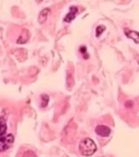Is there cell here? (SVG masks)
I'll return each instance as SVG.
<instances>
[{
  "instance_id": "cell-2",
  "label": "cell",
  "mask_w": 139,
  "mask_h": 157,
  "mask_svg": "<svg viewBox=\"0 0 139 157\" xmlns=\"http://www.w3.org/2000/svg\"><path fill=\"white\" fill-rule=\"evenodd\" d=\"M14 141V136L12 135H7L0 138V152L5 151L12 145Z\"/></svg>"
},
{
  "instance_id": "cell-4",
  "label": "cell",
  "mask_w": 139,
  "mask_h": 157,
  "mask_svg": "<svg viewBox=\"0 0 139 157\" xmlns=\"http://www.w3.org/2000/svg\"><path fill=\"white\" fill-rule=\"evenodd\" d=\"M126 36L128 37L129 39H131L134 40L135 43L139 44V33L136 32V31H126L125 32Z\"/></svg>"
},
{
  "instance_id": "cell-6",
  "label": "cell",
  "mask_w": 139,
  "mask_h": 157,
  "mask_svg": "<svg viewBox=\"0 0 139 157\" xmlns=\"http://www.w3.org/2000/svg\"><path fill=\"white\" fill-rule=\"evenodd\" d=\"M49 12H50V9H48V8H46V9L43 10V11L40 12L38 17V22L40 23V24H44V23L45 22V20H46V18H47V16H48Z\"/></svg>"
},
{
  "instance_id": "cell-1",
  "label": "cell",
  "mask_w": 139,
  "mask_h": 157,
  "mask_svg": "<svg viewBox=\"0 0 139 157\" xmlns=\"http://www.w3.org/2000/svg\"><path fill=\"white\" fill-rule=\"evenodd\" d=\"M79 150L84 156H90L97 151V146L95 142L90 138L83 139L79 144Z\"/></svg>"
},
{
  "instance_id": "cell-5",
  "label": "cell",
  "mask_w": 139,
  "mask_h": 157,
  "mask_svg": "<svg viewBox=\"0 0 139 157\" xmlns=\"http://www.w3.org/2000/svg\"><path fill=\"white\" fill-rule=\"evenodd\" d=\"M78 12V9L76 7H71V11L66 15V17H64V21L65 22H71L73 19L76 17V14Z\"/></svg>"
},
{
  "instance_id": "cell-7",
  "label": "cell",
  "mask_w": 139,
  "mask_h": 157,
  "mask_svg": "<svg viewBox=\"0 0 139 157\" xmlns=\"http://www.w3.org/2000/svg\"><path fill=\"white\" fill-rule=\"evenodd\" d=\"M6 129H7V126L5 120L3 118H0V138L5 135Z\"/></svg>"
},
{
  "instance_id": "cell-8",
  "label": "cell",
  "mask_w": 139,
  "mask_h": 157,
  "mask_svg": "<svg viewBox=\"0 0 139 157\" xmlns=\"http://www.w3.org/2000/svg\"><path fill=\"white\" fill-rule=\"evenodd\" d=\"M104 30H105V26H104V25H99V26H97V30H96V31H97V33H96L97 37H99L101 34L104 32Z\"/></svg>"
},
{
  "instance_id": "cell-3",
  "label": "cell",
  "mask_w": 139,
  "mask_h": 157,
  "mask_svg": "<svg viewBox=\"0 0 139 157\" xmlns=\"http://www.w3.org/2000/svg\"><path fill=\"white\" fill-rule=\"evenodd\" d=\"M111 128L104 125H99L96 128V133L101 137H108L111 135Z\"/></svg>"
}]
</instances>
